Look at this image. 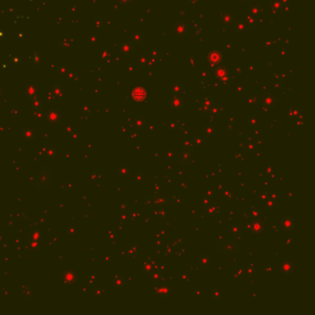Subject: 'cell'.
Masks as SVG:
<instances>
[{
	"label": "cell",
	"mask_w": 315,
	"mask_h": 315,
	"mask_svg": "<svg viewBox=\"0 0 315 315\" xmlns=\"http://www.w3.org/2000/svg\"><path fill=\"white\" fill-rule=\"evenodd\" d=\"M248 226H250V230L252 232V233H255V234H258V233H261L263 229V224L258 220H256L255 222L248 225Z\"/></svg>",
	"instance_id": "3"
},
{
	"label": "cell",
	"mask_w": 315,
	"mask_h": 315,
	"mask_svg": "<svg viewBox=\"0 0 315 315\" xmlns=\"http://www.w3.org/2000/svg\"><path fill=\"white\" fill-rule=\"evenodd\" d=\"M282 273H290L292 271V264L291 262H287V261H284L281 264V268H280Z\"/></svg>",
	"instance_id": "9"
},
{
	"label": "cell",
	"mask_w": 315,
	"mask_h": 315,
	"mask_svg": "<svg viewBox=\"0 0 315 315\" xmlns=\"http://www.w3.org/2000/svg\"><path fill=\"white\" fill-rule=\"evenodd\" d=\"M216 246L220 252L229 255L238 254L241 250V246L238 240L218 238Z\"/></svg>",
	"instance_id": "1"
},
{
	"label": "cell",
	"mask_w": 315,
	"mask_h": 315,
	"mask_svg": "<svg viewBox=\"0 0 315 315\" xmlns=\"http://www.w3.org/2000/svg\"><path fill=\"white\" fill-rule=\"evenodd\" d=\"M141 268H142V271H143V273L150 274L151 272H152V265L151 263L147 262H144V263L142 264Z\"/></svg>",
	"instance_id": "11"
},
{
	"label": "cell",
	"mask_w": 315,
	"mask_h": 315,
	"mask_svg": "<svg viewBox=\"0 0 315 315\" xmlns=\"http://www.w3.org/2000/svg\"><path fill=\"white\" fill-rule=\"evenodd\" d=\"M172 293L170 287L168 285H158L154 288V294L155 295H166V296H170Z\"/></svg>",
	"instance_id": "2"
},
{
	"label": "cell",
	"mask_w": 315,
	"mask_h": 315,
	"mask_svg": "<svg viewBox=\"0 0 315 315\" xmlns=\"http://www.w3.org/2000/svg\"><path fill=\"white\" fill-rule=\"evenodd\" d=\"M218 210H219L218 206L215 204H208V206L205 208L206 215H215L218 213Z\"/></svg>",
	"instance_id": "6"
},
{
	"label": "cell",
	"mask_w": 315,
	"mask_h": 315,
	"mask_svg": "<svg viewBox=\"0 0 315 315\" xmlns=\"http://www.w3.org/2000/svg\"><path fill=\"white\" fill-rule=\"evenodd\" d=\"M281 225H282V226H283V228L284 229H286V230H289V229H291V228H293L294 227V226H295V222L291 219V218H285V219H283L282 220V222H281Z\"/></svg>",
	"instance_id": "5"
},
{
	"label": "cell",
	"mask_w": 315,
	"mask_h": 315,
	"mask_svg": "<svg viewBox=\"0 0 315 315\" xmlns=\"http://www.w3.org/2000/svg\"><path fill=\"white\" fill-rule=\"evenodd\" d=\"M241 232V226L238 224H234L230 226V235L238 237Z\"/></svg>",
	"instance_id": "8"
},
{
	"label": "cell",
	"mask_w": 315,
	"mask_h": 315,
	"mask_svg": "<svg viewBox=\"0 0 315 315\" xmlns=\"http://www.w3.org/2000/svg\"><path fill=\"white\" fill-rule=\"evenodd\" d=\"M260 215H261V213H260V210H259L258 208H256V207H252V208L250 209V217H251L252 219H254V220H258V219H259V217H260Z\"/></svg>",
	"instance_id": "10"
},
{
	"label": "cell",
	"mask_w": 315,
	"mask_h": 315,
	"mask_svg": "<svg viewBox=\"0 0 315 315\" xmlns=\"http://www.w3.org/2000/svg\"><path fill=\"white\" fill-rule=\"evenodd\" d=\"M152 277V281H154V282H159L162 278V274H159V273H153L152 274V275L151 276Z\"/></svg>",
	"instance_id": "12"
},
{
	"label": "cell",
	"mask_w": 315,
	"mask_h": 315,
	"mask_svg": "<svg viewBox=\"0 0 315 315\" xmlns=\"http://www.w3.org/2000/svg\"><path fill=\"white\" fill-rule=\"evenodd\" d=\"M210 256L209 255H201L200 259H199V263L202 267H208L210 265Z\"/></svg>",
	"instance_id": "7"
},
{
	"label": "cell",
	"mask_w": 315,
	"mask_h": 315,
	"mask_svg": "<svg viewBox=\"0 0 315 315\" xmlns=\"http://www.w3.org/2000/svg\"><path fill=\"white\" fill-rule=\"evenodd\" d=\"M264 207H265L266 209L273 210V209L275 207V203H274V202H273V201H269V202L265 203V204H264Z\"/></svg>",
	"instance_id": "13"
},
{
	"label": "cell",
	"mask_w": 315,
	"mask_h": 315,
	"mask_svg": "<svg viewBox=\"0 0 315 315\" xmlns=\"http://www.w3.org/2000/svg\"><path fill=\"white\" fill-rule=\"evenodd\" d=\"M132 96L137 101H142L146 97V92L141 88H137L133 91Z\"/></svg>",
	"instance_id": "4"
}]
</instances>
